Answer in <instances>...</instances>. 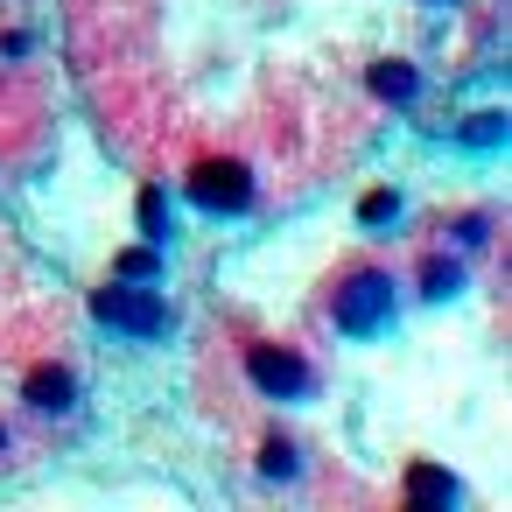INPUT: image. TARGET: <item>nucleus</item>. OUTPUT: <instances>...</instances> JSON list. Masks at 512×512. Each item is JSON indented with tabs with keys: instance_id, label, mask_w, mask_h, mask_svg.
<instances>
[{
	"instance_id": "1",
	"label": "nucleus",
	"mask_w": 512,
	"mask_h": 512,
	"mask_svg": "<svg viewBox=\"0 0 512 512\" xmlns=\"http://www.w3.org/2000/svg\"><path fill=\"white\" fill-rule=\"evenodd\" d=\"M393 309H400V295H393V274H379V267H351L330 288V323L344 337H379L393 323Z\"/></svg>"
},
{
	"instance_id": "2",
	"label": "nucleus",
	"mask_w": 512,
	"mask_h": 512,
	"mask_svg": "<svg viewBox=\"0 0 512 512\" xmlns=\"http://www.w3.org/2000/svg\"><path fill=\"white\" fill-rule=\"evenodd\" d=\"M92 316L113 323V330H127V337H162V330H169V302H162L155 288H127V281L99 288Z\"/></svg>"
},
{
	"instance_id": "3",
	"label": "nucleus",
	"mask_w": 512,
	"mask_h": 512,
	"mask_svg": "<svg viewBox=\"0 0 512 512\" xmlns=\"http://www.w3.org/2000/svg\"><path fill=\"white\" fill-rule=\"evenodd\" d=\"M246 379H253L267 400H302V393L316 386L309 358L288 351V344H246Z\"/></svg>"
},
{
	"instance_id": "4",
	"label": "nucleus",
	"mask_w": 512,
	"mask_h": 512,
	"mask_svg": "<svg viewBox=\"0 0 512 512\" xmlns=\"http://www.w3.org/2000/svg\"><path fill=\"white\" fill-rule=\"evenodd\" d=\"M190 197H197L204 211H246V204H253V176H246L239 162H204V169L190 176Z\"/></svg>"
},
{
	"instance_id": "5",
	"label": "nucleus",
	"mask_w": 512,
	"mask_h": 512,
	"mask_svg": "<svg viewBox=\"0 0 512 512\" xmlns=\"http://www.w3.org/2000/svg\"><path fill=\"white\" fill-rule=\"evenodd\" d=\"M29 407L64 414V407H71V372H64V365H36V372H29Z\"/></svg>"
},
{
	"instance_id": "6",
	"label": "nucleus",
	"mask_w": 512,
	"mask_h": 512,
	"mask_svg": "<svg viewBox=\"0 0 512 512\" xmlns=\"http://www.w3.org/2000/svg\"><path fill=\"white\" fill-rule=\"evenodd\" d=\"M407 505H442V512H449V505H456V477H442L435 463H414V470H407Z\"/></svg>"
},
{
	"instance_id": "7",
	"label": "nucleus",
	"mask_w": 512,
	"mask_h": 512,
	"mask_svg": "<svg viewBox=\"0 0 512 512\" xmlns=\"http://www.w3.org/2000/svg\"><path fill=\"white\" fill-rule=\"evenodd\" d=\"M372 92H379V99H400V106H407V99L421 92V78H414V64H400V57H393V64H372Z\"/></svg>"
},
{
	"instance_id": "8",
	"label": "nucleus",
	"mask_w": 512,
	"mask_h": 512,
	"mask_svg": "<svg viewBox=\"0 0 512 512\" xmlns=\"http://www.w3.org/2000/svg\"><path fill=\"white\" fill-rule=\"evenodd\" d=\"M456 288H463V267H456V260H428V267H421V295L442 302V295H456Z\"/></svg>"
},
{
	"instance_id": "9",
	"label": "nucleus",
	"mask_w": 512,
	"mask_h": 512,
	"mask_svg": "<svg viewBox=\"0 0 512 512\" xmlns=\"http://www.w3.org/2000/svg\"><path fill=\"white\" fill-rule=\"evenodd\" d=\"M141 232H148L155 246L176 232V225H169V197H162V190H148V197H141Z\"/></svg>"
},
{
	"instance_id": "10",
	"label": "nucleus",
	"mask_w": 512,
	"mask_h": 512,
	"mask_svg": "<svg viewBox=\"0 0 512 512\" xmlns=\"http://www.w3.org/2000/svg\"><path fill=\"white\" fill-rule=\"evenodd\" d=\"M260 470H267V477H295V470H302V463H295V442L274 435V442L260 449Z\"/></svg>"
},
{
	"instance_id": "11",
	"label": "nucleus",
	"mask_w": 512,
	"mask_h": 512,
	"mask_svg": "<svg viewBox=\"0 0 512 512\" xmlns=\"http://www.w3.org/2000/svg\"><path fill=\"white\" fill-rule=\"evenodd\" d=\"M358 218H365V225H386V218H400V197H393V190H372Z\"/></svg>"
},
{
	"instance_id": "12",
	"label": "nucleus",
	"mask_w": 512,
	"mask_h": 512,
	"mask_svg": "<svg viewBox=\"0 0 512 512\" xmlns=\"http://www.w3.org/2000/svg\"><path fill=\"white\" fill-rule=\"evenodd\" d=\"M113 281H155V253H120Z\"/></svg>"
},
{
	"instance_id": "13",
	"label": "nucleus",
	"mask_w": 512,
	"mask_h": 512,
	"mask_svg": "<svg viewBox=\"0 0 512 512\" xmlns=\"http://www.w3.org/2000/svg\"><path fill=\"white\" fill-rule=\"evenodd\" d=\"M498 134H505V113H477V127H470V141H477V148H491Z\"/></svg>"
},
{
	"instance_id": "14",
	"label": "nucleus",
	"mask_w": 512,
	"mask_h": 512,
	"mask_svg": "<svg viewBox=\"0 0 512 512\" xmlns=\"http://www.w3.org/2000/svg\"><path fill=\"white\" fill-rule=\"evenodd\" d=\"M0 449H8V428H0Z\"/></svg>"
}]
</instances>
